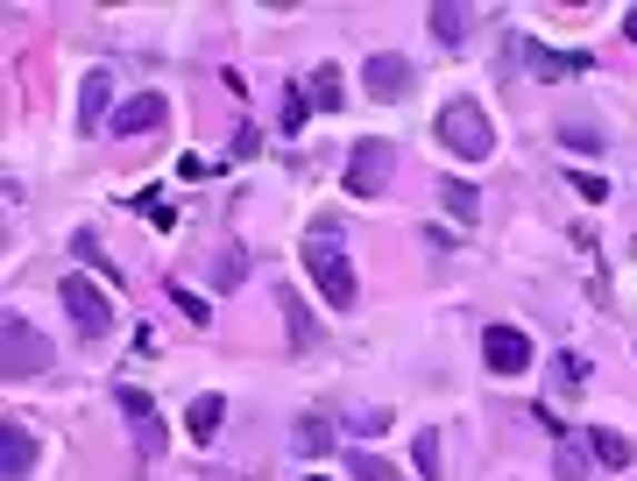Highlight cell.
Wrapping results in <instances>:
<instances>
[{"mask_svg": "<svg viewBox=\"0 0 637 481\" xmlns=\"http://www.w3.org/2000/svg\"><path fill=\"white\" fill-rule=\"evenodd\" d=\"M298 255H305V269H312V283L326 291V304H334V312H355L361 283H355V262H347V248H340V220L334 213L312 227V241H305Z\"/></svg>", "mask_w": 637, "mask_h": 481, "instance_id": "cell-1", "label": "cell"}, {"mask_svg": "<svg viewBox=\"0 0 637 481\" xmlns=\"http://www.w3.org/2000/svg\"><path fill=\"white\" fill-rule=\"evenodd\" d=\"M43 369H57L50 333H43V325H29L22 312H8V319H0V375L22 382V375H43Z\"/></svg>", "mask_w": 637, "mask_h": 481, "instance_id": "cell-2", "label": "cell"}, {"mask_svg": "<svg viewBox=\"0 0 637 481\" xmlns=\"http://www.w3.org/2000/svg\"><path fill=\"white\" fill-rule=\"evenodd\" d=\"M390 178H397V142L390 134H361L347 149V199H382Z\"/></svg>", "mask_w": 637, "mask_h": 481, "instance_id": "cell-3", "label": "cell"}, {"mask_svg": "<svg viewBox=\"0 0 637 481\" xmlns=\"http://www.w3.org/2000/svg\"><path fill=\"white\" fill-rule=\"evenodd\" d=\"M439 149H454V157H468V163H481L496 149V134H489V113H481L475 100H447L439 107Z\"/></svg>", "mask_w": 637, "mask_h": 481, "instance_id": "cell-4", "label": "cell"}, {"mask_svg": "<svg viewBox=\"0 0 637 481\" xmlns=\"http://www.w3.org/2000/svg\"><path fill=\"white\" fill-rule=\"evenodd\" d=\"M57 298H64V312H71V325H79L86 340H107V333H113V298H107L92 277H79V269H71V277L57 283Z\"/></svg>", "mask_w": 637, "mask_h": 481, "instance_id": "cell-5", "label": "cell"}, {"mask_svg": "<svg viewBox=\"0 0 637 481\" xmlns=\"http://www.w3.org/2000/svg\"><path fill=\"white\" fill-rule=\"evenodd\" d=\"M481 361H489V375H525L531 369V333L525 325H489V333H481Z\"/></svg>", "mask_w": 637, "mask_h": 481, "instance_id": "cell-6", "label": "cell"}, {"mask_svg": "<svg viewBox=\"0 0 637 481\" xmlns=\"http://www.w3.org/2000/svg\"><path fill=\"white\" fill-rule=\"evenodd\" d=\"M361 86H369V100H404L418 79H411V57H397V50H376L369 64H361Z\"/></svg>", "mask_w": 637, "mask_h": 481, "instance_id": "cell-7", "label": "cell"}, {"mask_svg": "<svg viewBox=\"0 0 637 481\" xmlns=\"http://www.w3.org/2000/svg\"><path fill=\"white\" fill-rule=\"evenodd\" d=\"M36 468V432L22 418H0V481H29Z\"/></svg>", "mask_w": 637, "mask_h": 481, "instance_id": "cell-8", "label": "cell"}, {"mask_svg": "<svg viewBox=\"0 0 637 481\" xmlns=\"http://www.w3.org/2000/svg\"><path fill=\"white\" fill-rule=\"evenodd\" d=\"M163 121H170L163 92H128V100L113 107V134H149V128H163Z\"/></svg>", "mask_w": 637, "mask_h": 481, "instance_id": "cell-9", "label": "cell"}, {"mask_svg": "<svg viewBox=\"0 0 637 481\" xmlns=\"http://www.w3.org/2000/svg\"><path fill=\"white\" fill-rule=\"evenodd\" d=\"M517 57H525L531 71H546V79H581V71L595 64L588 50H546V43H531V36H517Z\"/></svg>", "mask_w": 637, "mask_h": 481, "instance_id": "cell-10", "label": "cell"}, {"mask_svg": "<svg viewBox=\"0 0 637 481\" xmlns=\"http://www.w3.org/2000/svg\"><path fill=\"white\" fill-rule=\"evenodd\" d=\"M107 100H113V71H86L79 79V128L86 134L107 121Z\"/></svg>", "mask_w": 637, "mask_h": 481, "instance_id": "cell-11", "label": "cell"}, {"mask_svg": "<svg viewBox=\"0 0 637 481\" xmlns=\"http://www.w3.org/2000/svg\"><path fill=\"white\" fill-rule=\"evenodd\" d=\"M220 418H227V397H191L185 439H191V447H212V439H220Z\"/></svg>", "mask_w": 637, "mask_h": 481, "instance_id": "cell-12", "label": "cell"}, {"mask_svg": "<svg viewBox=\"0 0 637 481\" xmlns=\"http://www.w3.org/2000/svg\"><path fill=\"white\" fill-rule=\"evenodd\" d=\"M588 453H595V468H609V474H624L630 468V439L624 432H616V425H588Z\"/></svg>", "mask_w": 637, "mask_h": 481, "instance_id": "cell-13", "label": "cell"}, {"mask_svg": "<svg viewBox=\"0 0 637 481\" xmlns=\"http://www.w3.org/2000/svg\"><path fill=\"white\" fill-rule=\"evenodd\" d=\"M305 100H312V113H334L347 100V71L340 64H312V79H305Z\"/></svg>", "mask_w": 637, "mask_h": 481, "instance_id": "cell-14", "label": "cell"}, {"mask_svg": "<svg viewBox=\"0 0 637 481\" xmlns=\"http://www.w3.org/2000/svg\"><path fill=\"white\" fill-rule=\"evenodd\" d=\"M425 22H432V36H439L447 50H460V43H468V8H460V0H439V8L425 14Z\"/></svg>", "mask_w": 637, "mask_h": 481, "instance_id": "cell-15", "label": "cell"}, {"mask_svg": "<svg viewBox=\"0 0 637 481\" xmlns=\"http://www.w3.org/2000/svg\"><path fill=\"white\" fill-rule=\"evenodd\" d=\"M71 255H79L86 269H100L107 283H121V262H113L107 248H100V234H92V227H79V234H71Z\"/></svg>", "mask_w": 637, "mask_h": 481, "instance_id": "cell-16", "label": "cell"}, {"mask_svg": "<svg viewBox=\"0 0 637 481\" xmlns=\"http://www.w3.org/2000/svg\"><path fill=\"white\" fill-rule=\"evenodd\" d=\"M291 447H298L305 460H319L326 447H334V425H326V418H319V411H305V418H298V425H291Z\"/></svg>", "mask_w": 637, "mask_h": 481, "instance_id": "cell-17", "label": "cell"}, {"mask_svg": "<svg viewBox=\"0 0 637 481\" xmlns=\"http://www.w3.org/2000/svg\"><path fill=\"white\" fill-rule=\"evenodd\" d=\"M439 206H447L454 220H468V227L481 220V191H475V184H460V178H447V184H439Z\"/></svg>", "mask_w": 637, "mask_h": 481, "instance_id": "cell-18", "label": "cell"}, {"mask_svg": "<svg viewBox=\"0 0 637 481\" xmlns=\"http://www.w3.org/2000/svg\"><path fill=\"white\" fill-rule=\"evenodd\" d=\"M277 304H283V333H291L298 348H312V340H319V325H312V312L298 304V291H277Z\"/></svg>", "mask_w": 637, "mask_h": 481, "instance_id": "cell-19", "label": "cell"}, {"mask_svg": "<svg viewBox=\"0 0 637 481\" xmlns=\"http://www.w3.org/2000/svg\"><path fill=\"white\" fill-rule=\"evenodd\" d=\"M559 142H567L574 149V157H603V128H595V121H559Z\"/></svg>", "mask_w": 637, "mask_h": 481, "instance_id": "cell-20", "label": "cell"}, {"mask_svg": "<svg viewBox=\"0 0 637 481\" xmlns=\"http://www.w3.org/2000/svg\"><path fill=\"white\" fill-rule=\"evenodd\" d=\"M113 403H121V418H128L135 432L157 425V403H149V390H135V382H121V390H113Z\"/></svg>", "mask_w": 637, "mask_h": 481, "instance_id": "cell-21", "label": "cell"}, {"mask_svg": "<svg viewBox=\"0 0 637 481\" xmlns=\"http://www.w3.org/2000/svg\"><path fill=\"white\" fill-rule=\"evenodd\" d=\"M553 390H559V397L588 390V354H553Z\"/></svg>", "mask_w": 637, "mask_h": 481, "instance_id": "cell-22", "label": "cell"}, {"mask_svg": "<svg viewBox=\"0 0 637 481\" xmlns=\"http://www.w3.org/2000/svg\"><path fill=\"white\" fill-rule=\"evenodd\" d=\"M553 468H559V481H588V468H595V453H588V447H574V439H559Z\"/></svg>", "mask_w": 637, "mask_h": 481, "instance_id": "cell-23", "label": "cell"}, {"mask_svg": "<svg viewBox=\"0 0 637 481\" xmlns=\"http://www.w3.org/2000/svg\"><path fill=\"white\" fill-rule=\"evenodd\" d=\"M411 453H418V474L439 481V425H418L411 432Z\"/></svg>", "mask_w": 637, "mask_h": 481, "instance_id": "cell-24", "label": "cell"}, {"mask_svg": "<svg viewBox=\"0 0 637 481\" xmlns=\"http://www.w3.org/2000/svg\"><path fill=\"white\" fill-rule=\"evenodd\" d=\"M347 481H404L390 460H376V453H347Z\"/></svg>", "mask_w": 637, "mask_h": 481, "instance_id": "cell-25", "label": "cell"}, {"mask_svg": "<svg viewBox=\"0 0 637 481\" xmlns=\"http://www.w3.org/2000/svg\"><path fill=\"white\" fill-rule=\"evenodd\" d=\"M241 277H248V255H241V248H220V255H212V283H220V291H235Z\"/></svg>", "mask_w": 637, "mask_h": 481, "instance_id": "cell-26", "label": "cell"}, {"mask_svg": "<svg viewBox=\"0 0 637 481\" xmlns=\"http://www.w3.org/2000/svg\"><path fill=\"white\" fill-rule=\"evenodd\" d=\"M170 304H178V312H185L191 325H212V312H206V298H199V291H185V283H170Z\"/></svg>", "mask_w": 637, "mask_h": 481, "instance_id": "cell-27", "label": "cell"}, {"mask_svg": "<svg viewBox=\"0 0 637 481\" xmlns=\"http://www.w3.org/2000/svg\"><path fill=\"white\" fill-rule=\"evenodd\" d=\"M305 121H312V100L291 92V100H283V134H305Z\"/></svg>", "mask_w": 637, "mask_h": 481, "instance_id": "cell-28", "label": "cell"}, {"mask_svg": "<svg viewBox=\"0 0 637 481\" xmlns=\"http://www.w3.org/2000/svg\"><path fill=\"white\" fill-rule=\"evenodd\" d=\"M624 36H630V43H637V8H630V14H624Z\"/></svg>", "mask_w": 637, "mask_h": 481, "instance_id": "cell-29", "label": "cell"}]
</instances>
